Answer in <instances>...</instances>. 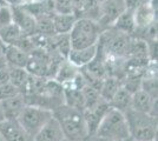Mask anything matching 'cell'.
Wrapping results in <instances>:
<instances>
[{
    "instance_id": "6da1fadb",
    "label": "cell",
    "mask_w": 158,
    "mask_h": 141,
    "mask_svg": "<svg viewBox=\"0 0 158 141\" xmlns=\"http://www.w3.org/2000/svg\"><path fill=\"white\" fill-rule=\"evenodd\" d=\"M53 118L58 121L64 138L70 141H83L89 136V131L81 111L61 104L52 112Z\"/></svg>"
},
{
    "instance_id": "7a4b0ae2",
    "label": "cell",
    "mask_w": 158,
    "mask_h": 141,
    "mask_svg": "<svg viewBox=\"0 0 158 141\" xmlns=\"http://www.w3.org/2000/svg\"><path fill=\"white\" fill-rule=\"evenodd\" d=\"M103 32L96 20L86 17H79L70 31L69 37L72 49H80L97 45Z\"/></svg>"
},
{
    "instance_id": "3957f363",
    "label": "cell",
    "mask_w": 158,
    "mask_h": 141,
    "mask_svg": "<svg viewBox=\"0 0 158 141\" xmlns=\"http://www.w3.org/2000/svg\"><path fill=\"white\" fill-rule=\"evenodd\" d=\"M127 122L130 136L136 141L156 140L157 136V116L127 109L124 113Z\"/></svg>"
},
{
    "instance_id": "277c9868",
    "label": "cell",
    "mask_w": 158,
    "mask_h": 141,
    "mask_svg": "<svg viewBox=\"0 0 158 141\" xmlns=\"http://www.w3.org/2000/svg\"><path fill=\"white\" fill-rule=\"evenodd\" d=\"M93 135L102 141H116L130 136L124 113L111 107Z\"/></svg>"
},
{
    "instance_id": "5b68a950",
    "label": "cell",
    "mask_w": 158,
    "mask_h": 141,
    "mask_svg": "<svg viewBox=\"0 0 158 141\" xmlns=\"http://www.w3.org/2000/svg\"><path fill=\"white\" fill-rule=\"evenodd\" d=\"M52 116V111L38 106L26 105L21 111L17 121L27 135L33 136Z\"/></svg>"
},
{
    "instance_id": "8992f818",
    "label": "cell",
    "mask_w": 158,
    "mask_h": 141,
    "mask_svg": "<svg viewBox=\"0 0 158 141\" xmlns=\"http://www.w3.org/2000/svg\"><path fill=\"white\" fill-rule=\"evenodd\" d=\"M124 0H104L99 4V14L97 22L103 31L113 25V22L125 11Z\"/></svg>"
},
{
    "instance_id": "52a82bcc",
    "label": "cell",
    "mask_w": 158,
    "mask_h": 141,
    "mask_svg": "<svg viewBox=\"0 0 158 141\" xmlns=\"http://www.w3.org/2000/svg\"><path fill=\"white\" fill-rule=\"evenodd\" d=\"M110 108H111V106L107 101H105L104 99H100L94 105L85 108L83 111V115H84L86 126H87L89 135H93L96 133L100 121L103 120L105 114L110 111Z\"/></svg>"
},
{
    "instance_id": "ba28073f",
    "label": "cell",
    "mask_w": 158,
    "mask_h": 141,
    "mask_svg": "<svg viewBox=\"0 0 158 141\" xmlns=\"http://www.w3.org/2000/svg\"><path fill=\"white\" fill-rule=\"evenodd\" d=\"M13 14V22L21 29L26 37L37 34V21L32 14H30L23 6H11Z\"/></svg>"
},
{
    "instance_id": "9c48e42d",
    "label": "cell",
    "mask_w": 158,
    "mask_h": 141,
    "mask_svg": "<svg viewBox=\"0 0 158 141\" xmlns=\"http://www.w3.org/2000/svg\"><path fill=\"white\" fill-rule=\"evenodd\" d=\"M130 108L137 112L149 113L153 116H157V99L152 98L151 95L139 88L138 91L132 93Z\"/></svg>"
},
{
    "instance_id": "30bf717a",
    "label": "cell",
    "mask_w": 158,
    "mask_h": 141,
    "mask_svg": "<svg viewBox=\"0 0 158 141\" xmlns=\"http://www.w3.org/2000/svg\"><path fill=\"white\" fill-rule=\"evenodd\" d=\"M25 106L26 101L23 93L0 101V111L4 116L2 120H17Z\"/></svg>"
},
{
    "instance_id": "8fae6325",
    "label": "cell",
    "mask_w": 158,
    "mask_h": 141,
    "mask_svg": "<svg viewBox=\"0 0 158 141\" xmlns=\"http://www.w3.org/2000/svg\"><path fill=\"white\" fill-rule=\"evenodd\" d=\"M63 139V131L53 116L33 135V141H61Z\"/></svg>"
},
{
    "instance_id": "7c38bea8",
    "label": "cell",
    "mask_w": 158,
    "mask_h": 141,
    "mask_svg": "<svg viewBox=\"0 0 158 141\" xmlns=\"http://www.w3.org/2000/svg\"><path fill=\"white\" fill-rule=\"evenodd\" d=\"M97 52H98V44L86 47V48L71 49L66 60L70 64H72L74 67L81 68L94 59V57L97 55Z\"/></svg>"
},
{
    "instance_id": "4fadbf2b",
    "label": "cell",
    "mask_w": 158,
    "mask_h": 141,
    "mask_svg": "<svg viewBox=\"0 0 158 141\" xmlns=\"http://www.w3.org/2000/svg\"><path fill=\"white\" fill-rule=\"evenodd\" d=\"M0 134L4 141H27V136H28L17 120L1 121Z\"/></svg>"
},
{
    "instance_id": "5bb4252c",
    "label": "cell",
    "mask_w": 158,
    "mask_h": 141,
    "mask_svg": "<svg viewBox=\"0 0 158 141\" xmlns=\"http://www.w3.org/2000/svg\"><path fill=\"white\" fill-rule=\"evenodd\" d=\"M2 55L5 57L10 67L26 68L30 59V54L14 45H6Z\"/></svg>"
},
{
    "instance_id": "9a60e30c",
    "label": "cell",
    "mask_w": 158,
    "mask_h": 141,
    "mask_svg": "<svg viewBox=\"0 0 158 141\" xmlns=\"http://www.w3.org/2000/svg\"><path fill=\"white\" fill-rule=\"evenodd\" d=\"M63 87H64V104L83 112L85 109V101L81 88L76 87L72 82H67L63 85Z\"/></svg>"
},
{
    "instance_id": "2e32d148",
    "label": "cell",
    "mask_w": 158,
    "mask_h": 141,
    "mask_svg": "<svg viewBox=\"0 0 158 141\" xmlns=\"http://www.w3.org/2000/svg\"><path fill=\"white\" fill-rule=\"evenodd\" d=\"M74 13H53L52 22L56 34H69L77 20Z\"/></svg>"
},
{
    "instance_id": "e0dca14e",
    "label": "cell",
    "mask_w": 158,
    "mask_h": 141,
    "mask_svg": "<svg viewBox=\"0 0 158 141\" xmlns=\"http://www.w3.org/2000/svg\"><path fill=\"white\" fill-rule=\"evenodd\" d=\"M111 28L122 32L125 34H132L136 29V24H135V18H133V11L132 10H127L125 8V11L119 15L116 19V21L113 22V25Z\"/></svg>"
},
{
    "instance_id": "ac0fdd59",
    "label": "cell",
    "mask_w": 158,
    "mask_h": 141,
    "mask_svg": "<svg viewBox=\"0 0 158 141\" xmlns=\"http://www.w3.org/2000/svg\"><path fill=\"white\" fill-rule=\"evenodd\" d=\"M122 86V82L118 78L114 76H106L105 79H103L100 86H99V95L102 99H104L110 104L111 99L113 98V95L116 94V92L118 91V88Z\"/></svg>"
},
{
    "instance_id": "d6986e66",
    "label": "cell",
    "mask_w": 158,
    "mask_h": 141,
    "mask_svg": "<svg viewBox=\"0 0 158 141\" xmlns=\"http://www.w3.org/2000/svg\"><path fill=\"white\" fill-rule=\"evenodd\" d=\"M23 37H25L24 33L14 22L4 27H0V40L5 46L15 45Z\"/></svg>"
},
{
    "instance_id": "ffe728a7",
    "label": "cell",
    "mask_w": 158,
    "mask_h": 141,
    "mask_svg": "<svg viewBox=\"0 0 158 141\" xmlns=\"http://www.w3.org/2000/svg\"><path fill=\"white\" fill-rule=\"evenodd\" d=\"M131 95L124 86H120L116 94L113 95V98L110 101V106L112 108H116L120 112L125 113L127 109H130V105H131Z\"/></svg>"
},
{
    "instance_id": "44dd1931",
    "label": "cell",
    "mask_w": 158,
    "mask_h": 141,
    "mask_svg": "<svg viewBox=\"0 0 158 141\" xmlns=\"http://www.w3.org/2000/svg\"><path fill=\"white\" fill-rule=\"evenodd\" d=\"M78 68L74 67L72 64H70L67 60H64L60 64L58 71L56 72L53 79L57 80L58 82H60L61 85H65L67 82L73 80V78L77 75L78 73Z\"/></svg>"
},
{
    "instance_id": "7402d4cb",
    "label": "cell",
    "mask_w": 158,
    "mask_h": 141,
    "mask_svg": "<svg viewBox=\"0 0 158 141\" xmlns=\"http://www.w3.org/2000/svg\"><path fill=\"white\" fill-rule=\"evenodd\" d=\"M28 75H30V73L26 71V68L10 67L8 66V81L11 84H13L17 88H19L20 92L24 87V85L26 84Z\"/></svg>"
},
{
    "instance_id": "603a6c76",
    "label": "cell",
    "mask_w": 158,
    "mask_h": 141,
    "mask_svg": "<svg viewBox=\"0 0 158 141\" xmlns=\"http://www.w3.org/2000/svg\"><path fill=\"white\" fill-rule=\"evenodd\" d=\"M157 76L152 75V76H144L142 78L140 82V89H143L144 92L151 95L152 98L157 99Z\"/></svg>"
},
{
    "instance_id": "cb8c5ba5",
    "label": "cell",
    "mask_w": 158,
    "mask_h": 141,
    "mask_svg": "<svg viewBox=\"0 0 158 141\" xmlns=\"http://www.w3.org/2000/svg\"><path fill=\"white\" fill-rule=\"evenodd\" d=\"M56 13H74L73 0H53Z\"/></svg>"
},
{
    "instance_id": "d4e9b609",
    "label": "cell",
    "mask_w": 158,
    "mask_h": 141,
    "mask_svg": "<svg viewBox=\"0 0 158 141\" xmlns=\"http://www.w3.org/2000/svg\"><path fill=\"white\" fill-rule=\"evenodd\" d=\"M19 93H21L19 91V88H17L13 84H11L10 81H7L4 85L0 86V101L8 99V98L14 96V95H17V94Z\"/></svg>"
},
{
    "instance_id": "484cf974",
    "label": "cell",
    "mask_w": 158,
    "mask_h": 141,
    "mask_svg": "<svg viewBox=\"0 0 158 141\" xmlns=\"http://www.w3.org/2000/svg\"><path fill=\"white\" fill-rule=\"evenodd\" d=\"M13 22V14L12 7L10 5H1L0 6V27H4Z\"/></svg>"
},
{
    "instance_id": "4316f807",
    "label": "cell",
    "mask_w": 158,
    "mask_h": 141,
    "mask_svg": "<svg viewBox=\"0 0 158 141\" xmlns=\"http://www.w3.org/2000/svg\"><path fill=\"white\" fill-rule=\"evenodd\" d=\"M8 81V68L0 72V86Z\"/></svg>"
},
{
    "instance_id": "83f0119b",
    "label": "cell",
    "mask_w": 158,
    "mask_h": 141,
    "mask_svg": "<svg viewBox=\"0 0 158 141\" xmlns=\"http://www.w3.org/2000/svg\"><path fill=\"white\" fill-rule=\"evenodd\" d=\"M6 68H8V64H7L6 59L4 55H0V72L6 69Z\"/></svg>"
},
{
    "instance_id": "f1b7e54d",
    "label": "cell",
    "mask_w": 158,
    "mask_h": 141,
    "mask_svg": "<svg viewBox=\"0 0 158 141\" xmlns=\"http://www.w3.org/2000/svg\"><path fill=\"white\" fill-rule=\"evenodd\" d=\"M5 2L10 6H21V0H5Z\"/></svg>"
},
{
    "instance_id": "f546056e",
    "label": "cell",
    "mask_w": 158,
    "mask_h": 141,
    "mask_svg": "<svg viewBox=\"0 0 158 141\" xmlns=\"http://www.w3.org/2000/svg\"><path fill=\"white\" fill-rule=\"evenodd\" d=\"M83 141H102V140H99L98 138H96L94 135H89L86 139H84Z\"/></svg>"
},
{
    "instance_id": "4dcf8cb0",
    "label": "cell",
    "mask_w": 158,
    "mask_h": 141,
    "mask_svg": "<svg viewBox=\"0 0 158 141\" xmlns=\"http://www.w3.org/2000/svg\"><path fill=\"white\" fill-rule=\"evenodd\" d=\"M4 48H5V45L1 42V40H0V55H2L4 54Z\"/></svg>"
},
{
    "instance_id": "1f68e13d",
    "label": "cell",
    "mask_w": 158,
    "mask_h": 141,
    "mask_svg": "<svg viewBox=\"0 0 158 141\" xmlns=\"http://www.w3.org/2000/svg\"><path fill=\"white\" fill-rule=\"evenodd\" d=\"M116 141H136V140H133L131 136H127V138H124V139H119V140H116Z\"/></svg>"
},
{
    "instance_id": "d6a6232c",
    "label": "cell",
    "mask_w": 158,
    "mask_h": 141,
    "mask_svg": "<svg viewBox=\"0 0 158 141\" xmlns=\"http://www.w3.org/2000/svg\"><path fill=\"white\" fill-rule=\"evenodd\" d=\"M35 0H21V5H26V4H30V2H33Z\"/></svg>"
},
{
    "instance_id": "836d02e7",
    "label": "cell",
    "mask_w": 158,
    "mask_h": 141,
    "mask_svg": "<svg viewBox=\"0 0 158 141\" xmlns=\"http://www.w3.org/2000/svg\"><path fill=\"white\" fill-rule=\"evenodd\" d=\"M5 4H6L5 0H0V6H1V5H5Z\"/></svg>"
},
{
    "instance_id": "e575fe53",
    "label": "cell",
    "mask_w": 158,
    "mask_h": 141,
    "mask_svg": "<svg viewBox=\"0 0 158 141\" xmlns=\"http://www.w3.org/2000/svg\"><path fill=\"white\" fill-rule=\"evenodd\" d=\"M61 141H70V140H69V139H66V138H64V139H63Z\"/></svg>"
},
{
    "instance_id": "d590c367",
    "label": "cell",
    "mask_w": 158,
    "mask_h": 141,
    "mask_svg": "<svg viewBox=\"0 0 158 141\" xmlns=\"http://www.w3.org/2000/svg\"><path fill=\"white\" fill-rule=\"evenodd\" d=\"M148 141H156V140H148Z\"/></svg>"
}]
</instances>
